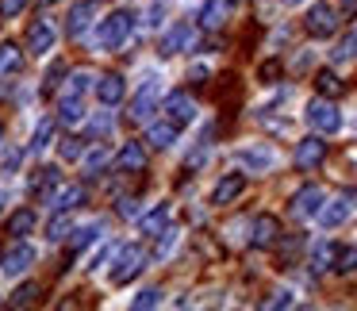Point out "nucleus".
Instances as JSON below:
<instances>
[{"mask_svg":"<svg viewBox=\"0 0 357 311\" xmlns=\"http://www.w3.org/2000/svg\"><path fill=\"white\" fill-rule=\"evenodd\" d=\"M131 27H135V16L127 8L112 12L108 20H100V31H96V39H100L104 50H119L127 39H131Z\"/></svg>","mask_w":357,"mask_h":311,"instance_id":"obj_1","label":"nucleus"},{"mask_svg":"<svg viewBox=\"0 0 357 311\" xmlns=\"http://www.w3.org/2000/svg\"><path fill=\"white\" fill-rule=\"evenodd\" d=\"M142 265H146V250L142 246H123L116 254V261H112V285H131L135 277L142 273Z\"/></svg>","mask_w":357,"mask_h":311,"instance_id":"obj_2","label":"nucleus"},{"mask_svg":"<svg viewBox=\"0 0 357 311\" xmlns=\"http://www.w3.org/2000/svg\"><path fill=\"white\" fill-rule=\"evenodd\" d=\"M303 27H307V35L311 39H331L334 31H338V12L331 8V4H311L307 8V16H303Z\"/></svg>","mask_w":357,"mask_h":311,"instance_id":"obj_3","label":"nucleus"},{"mask_svg":"<svg viewBox=\"0 0 357 311\" xmlns=\"http://www.w3.org/2000/svg\"><path fill=\"white\" fill-rule=\"evenodd\" d=\"M158 93H162V77H158V73H150V77L142 81V89L135 93V100H131V112H127V116H131L135 123H142V119H146L150 112L158 108Z\"/></svg>","mask_w":357,"mask_h":311,"instance_id":"obj_4","label":"nucleus"},{"mask_svg":"<svg viewBox=\"0 0 357 311\" xmlns=\"http://www.w3.org/2000/svg\"><path fill=\"white\" fill-rule=\"evenodd\" d=\"M307 123L319 135H334L342 127V112L334 108V100H311L307 104Z\"/></svg>","mask_w":357,"mask_h":311,"instance_id":"obj_5","label":"nucleus"},{"mask_svg":"<svg viewBox=\"0 0 357 311\" xmlns=\"http://www.w3.org/2000/svg\"><path fill=\"white\" fill-rule=\"evenodd\" d=\"M162 112H165V119H169L173 127H188V123L196 119V104H192V96H188V93H173V96H165Z\"/></svg>","mask_w":357,"mask_h":311,"instance_id":"obj_6","label":"nucleus"},{"mask_svg":"<svg viewBox=\"0 0 357 311\" xmlns=\"http://www.w3.org/2000/svg\"><path fill=\"white\" fill-rule=\"evenodd\" d=\"M280 242V219L277 215H257L250 227V246L254 250H269Z\"/></svg>","mask_w":357,"mask_h":311,"instance_id":"obj_7","label":"nucleus"},{"mask_svg":"<svg viewBox=\"0 0 357 311\" xmlns=\"http://www.w3.org/2000/svg\"><path fill=\"white\" fill-rule=\"evenodd\" d=\"M323 200H326V192L319 185H303L300 192L292 196V215L296 219H315L319 208H323Z\"/></svg>","mask_w":357,"mask_h":311,"instance_id":"obj_8","label":"nucleus"},{"mask_svg":"<svg viewBox=\"0 0 357 311\" xmlns=\"http://www.w3.org/2000/svg\"><path fill=\"white\" fill-rule=\"evenodd\" d=\"M192 47H196V27L188 24V20L173 24L162 39V54H181V50H192Z\"/></svg>","mask_w":357,"mask_h":311,"instance_id":"obj_9","label":"nucleus"},{"mask_svg":"<svg viewBox=\"0 0 357 311\" xmlns=\"http://www.w3.org/2000/svg\"><path fill=\"white\" fill-rule=\"evenodd\" d=\"M31 261H35V250L20 238L8 254L0 257V273H4V277H20V273H27V265H31Z\"/></svg>","mask_w":357,"mask_h":311,"instance_id":"obj_10","label":"nucleus"},{"mask_svg":"<svg viewBox=\"0 0 357 311\" xmlns=\"http://www.w3.org/2000/svg\"><path fill=\"white\" fill-rule=\"evenodd\" d=\"M323 162H326L323 135H307V139L296 146V165H300V169H315V165H323Z\"/></svg>","mask_w":357,"mask_h":311,"instance_id":"obj_11","label":"nucleus"},{"mask_svg":"<svg viewBox=\"0 0 357 311\" xmlns=\"http://www.w3.org/2000/svg\"><path fill=\"white\" fill-rule=\"evenodd\" d=\"M354 200H357L354 192L338 196V200H331V204L323 200V208H319V223H323V227H342L349 215H354Z\"/></svg>","mask_w":357,"mask_h":311,"instance_id":"obj_12","label":"nucleus"},{"mask_svg":"<svg viewBox=\"0 0 357 311\" xmlns=\"http://www.w3.org/2000/svg\"><path fill=\"white\" fill-rule=\"evenodd\" d=\"M27 188H31L43 204H50V200H54V192L62 188V173H58L54 165H47V169H39L31 181H27Z\"/></svg>","mask_w":357,"mask_h":311,"instance_id":"obj_13","label":"nucleus"},{"mask_svg":"<svg viewBox=\"0 0 357 311\" xmlns=\"http://www.w3.org/2000/svg\"><path fill=\"white\" fill-rule=\"evenodd\" d=\"M54 27L47 24V20H35L31 27H27V50H31V54H50V50H54Z\"/></svg>","mask_w":357,"mask_h":311,"instance_id":"obj_14","label":"nucleus"},{"mask_svg":"<svg viewBox=\"0 0 357 311\" xmlns=\"http://www.w3.org/2000/svg\"><path fill=\"white\" fill-rule=\"evenodd\" d=\"M96 96H100L104 108H116V104L127 96V81L119 77V73H104V77L96 81Z\"/></svg>","mask_w":357,"mask_h":311,"instance_id":"obj_15","label":"nucleus"},{"mask_svg":"<svg viewBox=\"0 0 357 311\" xmlns=\"http://www.w3.org/2000/svg\"><path fill=\"white\" fill-rule=\"evenodd\" d=\"M116 165H119V173H142L146 169V146L142 142H123L116 154Z\"/></svg>","mask_w":357,"mask_h":311,"instance_id":"obj_16","label":"nucleus"},{"mask_svg":"<svg viewBox=\"0 0 357 311\" xmlns=\"http://www.w3.org/2000/svg\"><path fill=\"white\" fill-rule=\"evenodd\" d=\"M238 162H242V169H250V173H265V169H273L277 154H273L269 146H246V150H238Z\"/></svg>","mask_w":357,"mask_h":311,"instance_id":"obj_17","label":"nucleus"},{"mask_svg":"<svg viewBox=\"0 0 357 311\" xmlns=\"http://www.w3.org/2000/svg\"><path fill=\"white\" fill-rule=\"evenodd\" d=\"M93 16H96V4H93V0H77V4L70 8V20H66V31H70L73 39H81V35H85V27L93 24Z\"/></svg>","mask_w":357,"mask_h":311,"instance_id":"obj_18","label":"nucleus"},{"mask_svg":"<svg viewBox=\"0 0 357 311\" xmlns=\"http://www.w3.org/2000/svg\"><path fill=\"white\" fill-rule=\"evenodd\" d=\"M242 188H246V177H242V173H227V177L215 185V192H211V204H219V208H223V204L238 200Z\"/></svg>","mask_w":357,"mask_h":311,"instance_id":"obj_19","label":"nucleus"},{"mask_svg":"<svg viewBox=\"0 0 357 311\" xmlns=\"http://www.w3.org/2000/svg\"><path fill=\"white\" fill-rule=\"evenodd\" d=\"M85 200H89V188L85 185H66V188H58V192H54V208L58 211H73V208H81Z\"/></svg>","mask_w":357,"mask_h":311,"instance_id":"obj_20","label":"nucleus"},{"mask_svg":"<svg viewBox=\"0 0 357 311\" xmlns=\"http://www.w3.org/2000/svg\"><path fill=\"white\" fill-rule=\"evenodd\" d=\"M146 142L154 150H169L173 142H177V127L173 123H150L146 127Z\"/></svg>","mask_w":357,"mask_h":311,"instance_id":"obj_21","label":"nucleus"},{"mask_svg":"<svg viewBox=\"0 0 357 311\" xmlns=\"http://www.w3.org/2000/svg\"><path fill=\"white\" fill-rule=\"evenodd\" d=\"M165 227H169V204H158L150 215H142V234H150V238H158Z\"/></svg>","mask_w":357,"mask_h":311,"instance_id":"obj_22","label":"nucleus"},{"mask_svg":"<svg viewBox=\"0 0 357 311\" xmlns=\"http://www.w3.org/2000/svg\"><path fill=\"white\" fill-rule=\"evenodd\" d=\"M223 20H227V4H223V0H204V8H200V27L215 31V27H223Z\"/></svg>","mask_w":357,"mask_h":311,"instance_id":"obj_23","label":"nucleus"},{"mask_svg":"<svg viewBox=\"0 0 357 311\" xmlns=\"http://www.w3.org/2000/svg\"><path fill=\"white\" fill-rule=\"evenodd\" d=\"M20 66H24V50H20L16 43H4V47H0V77L20 73Z\"/></svg>","mask_w":357,"mask_h":311,"instance_id":"obj_24","label":"nucleus"},{"mask_svg":"<svg viewBox=\"0 0 357 311\" xmlns=\"http://www.w3.org/2000/svg\"><path fill=\"white\" fill-rule=\"evenodd\" d=\"M58 119H62L66 127L81 123V119H85V108H81V96H62V100H58Z\"/></svg>","mask_w":357,"mask_h":311,"instance_id":"obj_25","label":"nucleus"},{"mask_svg":"<svg viewBox=\"0 0 357 311\" xmlns=\"http://www.w3.org/2000/svg\"><path fill=\"white\" fill-rule=\"evenodd\" d=\"M35 231V211L31 208H20L16 215L8 219V234L12 238H24V234H31Z\"/></svg>","mask_w":357,"mask_h":311,"instance_id":"obj_26","label":"nucleus"},{"mask_svg":"<svg viewBox=\"0 0 357 311\" xmlns=\"http://www.w3.org/2000/svg\"><path fill=\"white\" fill-rule=\"evenodd\" d=\"M315 89H319L323 96H338L346 85H342V77H338L334 70H319V73H315Z\"/></svg>","mask_w":357,"mask_h":311,"instance_id":"obj_27","label":"nucleus"},{"mask_svg":"<svg viewBox=\"0 0 357 311\" xmlns=\"http://www.w3.org/2000/svg\"><path fill=\"white\" fill-rule=\"evenodd\" d=\"M331 58H334V62H354V58H357V31H349L346 39L331 50Z\"/></svg>","mask_w":357,"mask_h":311,"instance_id":"obj_28","label":"nucleus"},{"mask_svg":"<svg viewBox=\"0 0 357 311\" xmlns=\"http://www.w3.org/2000/svg\"><path fill=\"white\" fill-rule=\"evenodd\" d=\"M334 269H338V273H357V246L334 250Z\"/></svg>","mask_w":357,"mask_h":311,"instance_id":"obj_29","label":"nucleus"},{"mask_svg":"<svg viewBox=\"0 0 357 311\" xmlns=\"http://www.w3.org/2000/svg\"><path fill=\"white\" fill-rule=\"evenodd\" d=\"M70 231H73V219L66 215V211H62V215H54V219L47 223V238H50V242H62Z\"/></svg>","mask_w":357,"mask_h":311,"instance_id":"obj_30","label":"nucleus"},{"mask_svg":"<svg viewBox=\"0 0 357 311\" xmlns=\"http://www.w3.org/2000/svg\"><path fill=\"white\" fill-rule=\"evenodd\" d=\"M331 261H334V246H331V242H319V246H315V254H311V273L331 269Z\"/></svg>","mask_w":357,"mask_h":311,"instance_id":"obj_31","label":"nucleus"},{"mask_svg":"<svg viewBox=\"0 0 357 311\" xmlns=\"http://www.w3.org/2000/svg\"><path fill=\"white\" fill-rule=\"evenodd\" d=\"M108 162H112L108 150H93V154H85V173L89 177H100V173L108 169Z\"/></svg>","mask_w":357,"mask_h":311,"instance_id":"obj_32","label":"nucleus"},{"mask_svg":"<svg viewBox=\"0 0 357 311\" xmlns=\"http://www.w3.org/2000/svg\"><path fill=\"white\" fill-rule=\"evenodd\" d=\"M89 85H93V73H89V70H77V73H70V81H66V93H62V96H81Z\"/></svg>","mask_w":357,"mask_h":311,"instance_id":"obj_33","label":"nucleus"},{"mask_svg":"<svg viewBox=\"0 0 357 311\" xmlns=\"http://www.w3.org/2000/svg\"><path fill=\"white\" fill-rule=\"evenodd\" d=\"M50 135H54V119H43L39 127H35V139H31V154H39V150L50 146Z\"/></svg>","mask_w":357,"mask_h":311,"instance_id":"obj_34","label":"nucleus"},{"mask_svg":"<svg viewBox=\"0 0 357 311\" xmlns=\"http://www.w3.org/2000/svg\"><path fill=\"white\" fill-rule=\"evenodd\" d=\"M100 231H104V223H89V227H77V238H73V250H85V246H93V242L100 238Z\"/></svg>","mask_w":357,"mask_h":311,"instance_id":"obj_35","label":"nucleus"},{"mask_svg":"<svg viewBox=\"0 0 357 311\" xmlns=\"http://www.w3.org/2000/svg\"><path fill=\"white\" fill-rule=\"evenodd\" d=\"M158 303H162V288H146V292H139L131 300V308L135 311H146V308H158Z\"/></svg>","mask_w":357,"mask_h":311,"instance_id":"obj_36","label":"nucleus"},{"mask_svg":"<svg viewBox=\"0 0 357 311\" xmlns=\"http://www.w3.org/2000/svg\"><path fill=\"white\" fill-rule=\"evenodd\" d=\"M27 4H31V0H0V20H16V16H24Z\"/></svg>","mask_w":357,"mask_h":311,"instance_id":"obj_37","label":"nucleus"},{"mask_svg":"<svg viewBox=\"0 0 357 311\" xmlns=\"http://www.w3.org/2000/svg\"><path fill=\"white\" fill-rule=\"evenodd\" d=\"M58 158H62V162H77L81 158V139H62V146H58Z\"/></svg>","mask_w":357,"mask_h":311,"instance_id":"obj_38","label":"nucleus"},{"mask_svg":"<svg viewBox=\"0 0 357 311\" xmlns=\"http://www.w3.org/2000/svg\"><path fill=\"white\" fill-rule=\"evenodd\" d=\"M142 24H146L150 31H158V27L165 24V4H162V0H158V4H150V8H146V20H142Z\"/></svg>","mask_w":357,"mask_h":311,"instance_id":"obj_39","label":"nucleus"},{"mask_svg":"<svg viewBox=\"0 0 357 311\" xmlns=\"http://www.w3.org/2000/svg\"><path fill=\"white\" fill-rule=\"evenodd\" d=\"M35 292H39L35 285H24V288H16V292H12V300H8V308H27V303L35 300Z\"/></svg>","mask_w":357,"mask_h":311,"instance_id":"obj_40","label":"nucleus"},{"mask_svg":"<svg viewBox=\"0 0 357 311\" xmlns=\"http://www.w3.org/2000/svg\"><path fill=\"white\" fill-rule=\"evenodd\" d=\"M208 158H211V142H204V146H200V150H196V154L185 162V169H188V173H196L204 162H208Z\"/></svg>","mask_w":357,"mask_h":311,"instance_id":"obj_41","label":"nucleus"},{"mask_svg":"<svg viewBox=\"0 0 357 311\" xmlns=\"http://www.w3.org/2000/svg\"><path fill=\"white\" fill-rule=\"evenodd\" d=\"M66 73H70V70H66L62 62H58V66H50V70H47V85H43V93H54V85L66 77Z\"/></svg>","mask_w":357,"mask_h":311,"instance_id":"obj_42","label":"nucleus"},{"mask_svg":"<svg viewBox=\"0 0 357 311\" xmlns=\"http://www.w3.org/2000/svg\"><path fill=\"white\" fill-rule=\"evenodd\" d=\"M292 292H277V296H273V300H265V308H292Z\"/></svg>","mask_w":357,"mask_h":311,"instance_id":"obj_43","label":"nucleus"},{"mask_svg":"<svg viewBox=\"0 0 357 311\" xmlns=\"http://www.w3.org/2000/svg\"><path fill=\"white\" fill-rule=\"evenodd\" d=\"M116 211H119L123 219H131V215H135V200H131V196H123V200L116 204Z\"/></svg>","mask_w":357,"mask_h":311,"instance_id":"obj_44","label":"nucleus"},{"mask_svg":"<svg viewBox=\"0 0 357 311\" xmlns=\"http://www.w3.org/2000/svg\"><path fill=\"white\" fill-rule=\"evenodd\" d=\"M261 77H265V81L277 77V62H265V66H261Z\"/></svg>","mask_w":357,"mask_h":311,"instance_id":"obj_45","label":"nucleus"},{"mask_svg":"<svg viewBox=\"0 0 357 311\" xmlns=\"http://www.w3.org/2000/svg\"><path fill=\"white\" fill-rule=\"evenodd\" d=\"M104 131H108V116H100V119H96V123H93V131H89V135H104Z\"/></svg>","mask_w":357,"mask_h":311,"instance_id":"obj_46","label":"nucleus"},{"mask_svg":"<svg viewBox=\"0 0 357 311\" xmlns=\"http://www.w3.org/2000/svg\"><path fill=\"white\" fill-rule=\"evenodd\" d=\"M342 8H346L349 16H354V12H357V0H342Z\"/></svg>","mask_w":357,"mask_h":311,"instance_id":"obj_47","label":"nucleus"},{"mask_svg":"<svg viewBox=\"0 0 357 311\" xmlns=\"http://www.w3.org/2000/svg\"><path fill=\"white\" fill-rule=\"evenodd\" d=\"M284 4H303V0H284Z\"/></svg>","mask_w":357,"mask_h":311,"instance_id":"obj_48","label":"nucleus"},{"mask_svg":"<svg viewBox=\"0 0 357 311\" xmlns=\"http://www.w3.org/2000/svg\"><path fill=\"white\" fill-rule=\"evenodd\" d=\"M0 208H4V192H0Z\"/></svg>","mask_w":357,"mask_h":311,"instance_id":"obj_49","label":"nucleus"},{"mask_svg":"<svg viewBox=\"0 0 357 311\" xmlns=\"http://www.w3.org/2000/svg\"><path fill=\"white\" fill-rule=\"evenodd\" d=\"M0 139H4V127H0Z\"/></svg>","mask_w":357,"mask_h":311,"instance_id":"obj_50","label":"nucleus"}]
</instances>
